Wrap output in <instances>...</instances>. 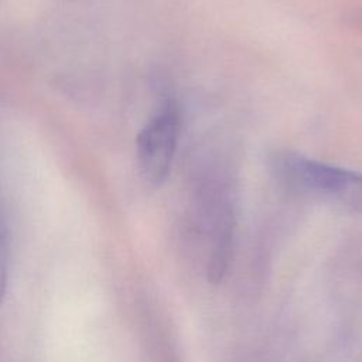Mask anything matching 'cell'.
Here are the masks:
<instances>
[{
    "label": "cell",
    "instance_id": "1",
    "mask_svg": "<svg viewBox=\"0 0 362 362\" xmlns=\"http://www.w3.org/2000/svg\"><path fill=\"white\" fill-rule=\"evenodd\" d=\"M272 167L277 181L293 191L362 209V173L294 153L276 154Z\"/></svg>",
    "mask_w": 362,
    "mask_h": 362
},
{
    "label": "cell",
    "instance_id": "2",
    "mask_svg": "<svg viewBox=\"0 0 362 362\" xmlns=\"http://www.w3.org/2000/svg\"><path fill=\"white\" fill-rule=\"evenodd\" d=\"M181 117L174 102H165L148 119L136 139L137 164L143 178L160 185L167 178L175 156Z\"/></svg>",
    "mask_w": 362,
    "mask_h": 362
},
{
    "label": "cell",
    "instance_id": "3",
    "mask_svg": "<svg viewBox=\"0 0 362 362\" xmlns=\"http://www.w3.org/2000/svg\"><path fill=\"white\" fill-rule=\"evenodd\" d=\"M8 266H10V230L0 206V304L7 291L8 281Z\"/></svg>",
    "mask_w": 362,
    "mask_h": 362
}]
</instances>
